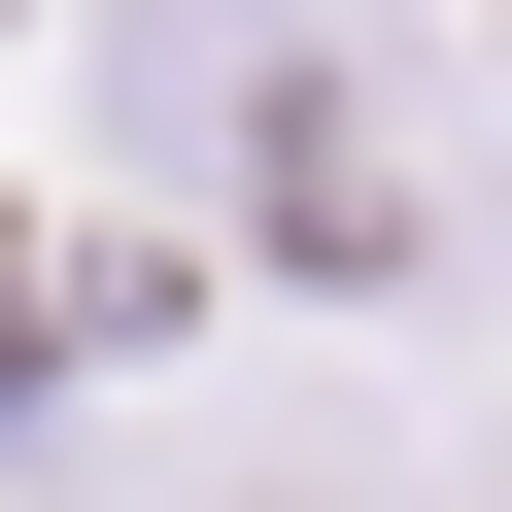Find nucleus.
<instances>
[{
	"mask_svg": "<svg viewBox=\"0 0 512 512\" xmlns=\"http://www.w3.org/2000/svg\"><path fill=\"white\" fill-rule=\"evenodd\" d=\"M239 512H342V478H239Z\"/></svg>",
	"mask_w": 512,
	"mask_h": 512,
	"instance_id": "nucleus-1",
	"label": "nucleus"
}]
</instances>
